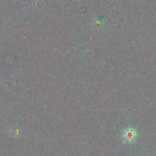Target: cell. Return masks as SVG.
Returning a JSON list of instances; mask_svg holds the SVG:
<instances>
[{
  "label": "cell",
  "mask_w": 156,
  "mask_h": 156,
  "mask_svg": "<svg viewBox=\"0 0 156 156\" xmlns=\"http://www.w3.org/2000/svg\"><path fill=\"white\" fill-rule=\"evenodd\" d=\"M138 136L137 131L134 128H127L125 129L123 133V139L125 143H132L135 141Z\"/></svg>",
  "instance_id": "cell-1"
}]
</instances>
